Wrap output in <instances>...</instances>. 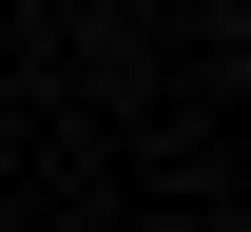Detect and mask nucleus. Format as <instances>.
Listing matches in <instances>:
<instances>
[{"instance_id": "nucleus-1", "label": "nucleus", "mask_w": 251, "mask_h": 232, "mask_svg": "<svg viewBox=\"0 0 251 232\" xmlns=\"http://www.w3.org/2000/svg\"><path fill=\"white\" fill-rule=\"evenodd\" d=\"M232 232H251V213H232Z\"/></svg>"}]
</instances>
